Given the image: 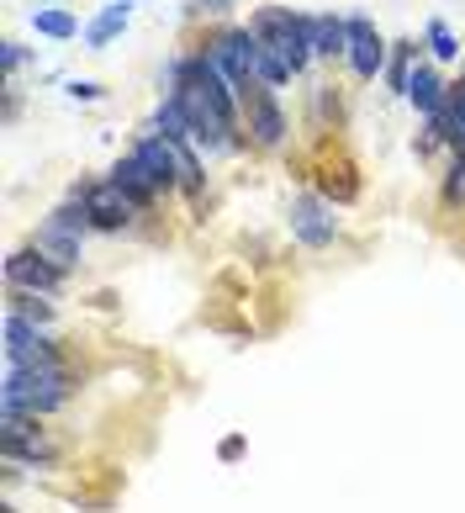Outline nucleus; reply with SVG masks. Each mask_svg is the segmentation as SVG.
Here are the masks:
<instances>
[{
	"instance_id": "obj_1",
	"label": "nucleus",
	"mask_w": 465,
	"mask_h": 513,
	"mask_svg": "<svg viewBox=\"0 0 465 513\" xmlns=\"http://www.w3.org/2000/svg\"><path fill=\"white\" fill-rule=\"evenodd\" d=\"M249 32L291 69V75H302V69H307V59H312V32H307V16H302V11H291V6H259V11L249 16Z\"/></svg>"
},
{
	"instance_id": "obj_2",
	"label": "nucleus",
	"mask_w": 465,
	"mask_h": 513,
	"mask_svg": "<svg viewBox=\"0 0 465 513\" xmlns=\"http://www.w3.org/2000/svg\"><path fill=\"white\" fill-rule=\"evenodd\" d=\"M69 392H74V381H69L64 365H53V371H11V365H6V387H0V408L43 418V413H53V408H64Z\"/></svg>"
},
{
	"instance_id": "obj_3",
	"label": "nucleus",
	"mask_w": 465,
	"mask_h": 513,
	"mask_svg": "<svg viewBox=\"0 0 465 513\" xmlns=\"http://www.w3.org/2000/svg\"><path fill=\"white\" fill-rule=\"evenodd\" d=\"M238 106L249 112V133H254L259 149H275V143L286 138V117H281V106H275V90L270 85H244Z\"/></svg>"
},
{
	"instance_id": "obj_4",
	"label": "nucleus",
	"mask_w": 465,
	"mask_h": 513,
	"mask_svg": "<svg viewBox=\"0 0 465 513\" xmlns=\"http://www.w3.org/2000/svg\"><path fill=\"white\" fill-rule=\"evenodd\" d=\"M80 196H85V207H90V223L106 228V233H117V228H127V223L138 217L133 196H127L117 180H96V186H80Z\"/></svg>"
},
{
	"instance_id": "obj_5",
	"label": "nucleus",
	"mask_w": 465,
	"mask_h": 513,
	"mask_svg": "<svg viewBox=\"0 0 465 513\" xmlns=\"http://www.w3.org/2000/svg\"><path fill=\"white\" fill-rule=\"evenodd\" d=\"M6 286L11 291H32V297H53L64 286V270H53L37 249H16L6 260Z\"/></svg>"
},
{
	"instance_id": "obj_6",
	"label": "nucleus",
	"mask_w": 465,
	"mask_h": 513,
	"mask_svg": "<svg viewBox=\"0 0 465 513\" xmlns=\"http://www.w3.org/2000/svg\"><path fill=\"white\" fill-rule=\"evenodd\" d=\"M333 212H328V201H318V196H296L291 201V233L302 238L307 249H323V244H333Z\"/></svg>"
},
{
	"instance_id": "obj_7",
	"label": "nucleus",
	"mask_w": 465,
	"mask_h": 513,
	"mask_svg": "<svg viewBox=\"0 0 465 513\" xmlns=\"http://www.w3.org/2000/svg\"><path fill=\"white\" fill-rule=\"evenodd\" d=\"M386 64V43L376 38V27L365 22V16H349V69H355L360 80H376Z\"/></svg>"
},
{
	"instance_id": "obj_8",
	"label": "nucleus",
	"mask_w": 465,
	"mask_h": 513,
	"mask_svg": "<svg viewBox=\"0 0 465 513\" xmlns=\"http://www.w3.org/2000/svg\"><path fill=\"white\" fill-rule=\"evenodd\" d=\"M133 154H138V164L148 170V180H154V191H159V196L180 186V175H175V149H170V143H164L159 133L138 138V143H133Z\"/></svg>"
},
{
	"instance_id": "obj_9",
	"label": "nucleus",
	"mask_w": 465,
	"mask_h": 513,
	"mask_svg": "<svg viewBox=\"0 0 465 513\" xmlns=\"http://www.w3.org/2000/svg\"><path fill=\"white\" fill-rule=\"evenodd\" d=\"M32 249L43 254L53 270H74V265H80V238L64 233V228H53V223H43L32 233Z\"/></svg>"
},
{
	"instance_id": "obj_10",
	"label": "nucleus",
	"mask_w": 465,
	"mask_h": 513,
	"mask_svg": "<svg viewBox=\"0 0 465 513\" xmlns=\"http://www.w3.org/2000/svg\"><path fill=\"white\" fill-rule=\"evenodd\" d=\"M407 101H413L418 112L439 117V112H444V101H450V85H444L429 64H418V69H413V80H407Z\"/></svg>"
},
{
	"instance_id": "obj_11",
	"label": "nucleus",
	"mask_w": 465,
	"mask_h": 513,
	"mask_svg": "<svg viewBox=\"0 0 465 513\" xmlns=\"http://www.w3.org/2000/svg\"><path fill=\"white\" fill-rule=\"evenodd\" d=\"M307 32H312V53L318 59L349 53V22H339V16H307Z\"/></svg>"
},
{
	"instance_id": "obj_12",
	"label": "nucleus",
	"mask_w": 465,
	"mask_h": 513,
	"mask_svg": "<svg viewBox=\"0 0 465 513\" xmlns=\"http://www.w3.org/2000/svg\"><path fill=\"white\" fill-rule=\"evenodd\" d=\"M106 180H117V186H122L127 196H133V207H138V212H143L148 201L159 196V191H154V180H148V170H143V164H138V154H127V159H117V170H111Z\"/></svg>"
},
{
	"instance_id": "obj_13",
	"label": "nucleus",
	"mask_w": 465,
	"mask_h": 513,
	"mask_svg": "<svg viewBox=\"0 0 465 513\" xmlns=\"http://www.w3.org/2000/svg\"><path fill=\"white\" fill-rule=\"evenodd\" d=\"M6 365H11V371H53V365H64V355H59V344H53V339L37 334L27 350L6 355Z\"/></svg>"
},
{
	"instance_id": "obj_14",
	"label": "nucleus",
	"mask_w": 465,
	"mask_h": 513,
	"mask_svg": "<svg viewBox=\"0 0 465 513\" xmlns=\"http://www.w3.org/2000/svg\"><path fill=\"white\" fill-rule=\"evenodd\" d=\"M6 455H11V461H22V466H48V461H53V445H48V439L37 434V424H32L22 439H6Z\"/></svg>"
},
{
	"instance_id": "obj_15",
	"label": "nucleus",
	"mask_w": 465,
	"mask_h": 513,
	"mask_svg": "<svg viewBox=\"0 0 465 513\" xmlns=\"http://www.w3.org/2000/svg\"><path fill=\"white\" fill-rule=\"evenodd\" d=\"M122 27H127V6H122V0H117V6H106V11L96 16V22H90V32H85V43H90V48H106V43L117 38Z\"/></svg>"
},
{
	"instance_id": "obj_16",
	"label": "nucleus",
	"mask_w": 465,
	"mask_h": 513,
	"mask_svg": "<svg viewBox=\"0 0 465 513\" xmlns=\"http://www.w3.org/2000/svg\"><path fill=\"white\" fill-rule=\"evenodd\" d=\"M164 143H170V138H164ZM170 149H175V175H180V186H185V191H201V186H207V175H201V159L191 154V143L175 138Z\"/></svg>"
},
{
	"instance_id": "obj_17",
	"label": "nucleus",
	"mask_w": 465,
	"mask_h": 513,
	"mask_svg": "<svg viewBox=\"0 0 465 513\" xmlns=\"http://www.w3.org/2000/svg\"><path fill=\"white\" fill-rule=\"evenodd\" d=\"M32 27L43 32V38H74V32H80V22H74L69 11H59V6H43V11H32Z\"/></svg>"
},
{
	"instance_id": "obj_18",
	"label": "nucleus",
	"mask_w": 465,
	"mask_h": 513,
	"mask_svg": "<svg viewBox=\"0 0 465 513\" xmlns=\"http://www.w3.org/2000/svg\"><path fill=\"white\" fill-rule=\"evenodd\" d=\"M413 59H418V43H397L392 69H386V80H392V90H402V96H407V80H413Z\"/></svg>"
},
{
	"instance_id": "obj_19",
	"label": "nucleus",
	"mask_w": 465,
	"mask_h": 513,
	"mask_svg": "<svg viewBox=\"0 0 465 513\" xmlns=\"http://www.w3.org/2000/svg\"><path fill=\"white\" fill-rule=\"evenodd\" d=\"M32 339H37V323H32V318H22V313H6V355L27 350Z\"/></svg>"
},
{
	"instance_id": "obj_20",
	"label": "nucleus",
	"mask_w": 465,
	"mask_h": 513,
	"mask_svg": "<svg viewBox=\"0 0 465 513\" xmlns=\"http://www.w3.org/2000/svg\"><path fill=\"white\" fill-rule=\"evenodd\" d=\"M429 53H434V59H444V64H450V59H460V43H455V32L444 27L439 16L429 22Z\"/></svg>"
},
{
	"instance_id": "obj_21",
	"label": "nucleus",
	"mask_w": 465,
	"mask_h": 513,
	"mask_svg": "<svg viewBox=\"0 0 465 513\" xmlns=\"http://www.w3.org/2000/svg\"><path fill=\"white\" fill-rule=\"evenodd\" d=\"M11 313H22V318H32L37 328H43V323L53 318V307H48V302H37L32 291H11Z\"/></svg>"
},
{
	"instance_id": "obj_22",
	"label": "nucleus",
	"mask_w": 465,
	"mask_h": 513,
	"mask_svg": "<svg viewBox=\"0 0 465 513\" xmlns=\"http://www.w3.org/2000/svg\"><path fill=\"white\" fill-rule=\"evenodd\" d=\"M444 196H450L455 207H465V154H455V170H450V186H444Z\"/></svg>"
},
{
	"instance_id": "obj_23",
	"label": "nucleus",
	"mask_w": 465,
	"mask_h": 513,
	"mask_svg": "<svg viewBox=\"0 0 465 513\" xmlns=\"http://www.w3.org/2000/svg\"><path fill=\"white\" fill-rule=\"evenodd\" d=\"M101 85L96 80H69V101H96Z\"/></svg>"
},
{
	"instance_id": "obj_24",
	"label": "nucleus",
	"mask_w": 465,
	"mask_h": 513,
	"mask_svg": "<svg viewBox=\"0 0 465 513\" xmlns=\"http://www.w3.org/2000/svg\"><path fill=\"white\" fill-rule=\"evenodd\" d=\"M0 59H6V75H11V69H22L27 53H22V43H0Z\"/></svg>"
},
{
	"instance_id": "obj_25",
	"label": "nucleus",
	"mask_w": 465,
	"mask_h": 513,
	"mask_svg": "<svg viewBox=\"0 0 465 513\" xmlns=\"http://www.w3.org/2000/svg\"><path fill=\"white\" fill-rule=\"evenodd\" d=\"M191 11H212V16H222V11H228V0H191Z\"/></svg>"
},
{
	"instance_id": "obj_26",
	"label": "nucleus",
	"mask_w": 465,
	"mask_h": 513,
	"mask_svg": "<svg viewBox=\"0 0 465 513\" xmlns=\"http://www.w3.org/2000/svg\"><path fill=\"white\" fill-rule=\"evenodd\" d=\"M450 101L460 106V117H465V75H460V85H450Z\"/></svg>"
}]
</instances>
